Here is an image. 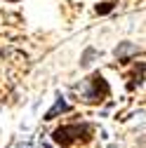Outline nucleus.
I'll list each match as a JSON object with an SVG mask.
<instances>
[{"instance_id":"f257e3e1","label":"nucleus","mask_w":146,"mask_h":148,"mask_svg":"<svg viewBox=\"0 0 146 148\" xmlns=\"http://www.w3.org/2000/svg\"><path fill=\"white\" fill-rule=\"evenodd\" d=\"M92 136V125H87V122H83V125H64V127H59V129H54V134H52V139L57 141L59 146H71V143H76V141H85V139H90Z\"/></svg>"},{"instance_id":"f03ea898","label":"nucleus","mask_w":146,"mask_h":148,"mask_svg":"<svg viewBox=\"0 0 146 148\" xmlns=\"http://www.w3.org/2000/svg\"><path fill=\"white\" fill-rule=\"evenodd\" d=\"M108 94H111V87H108V82L104 80V75H99V73H94L92 78L87 80V89H85V101L94 103V101H104Z\"/></svg>"},{"instance_id":"7ed1b4c3","label":"nucleus","mask_w":146,"mask_h":148,"mask_svg":"<svg viewBox=\"0 0 146 148\" xmlns=\"http://www.w3.org/2000/svg\"><path fill=\"white\" fill-rule=\"evenodd\" d=\"M68 110H71V106H68V103L59 97V99H57V103H54V108H50L47 113H45V120H54L59 113H68Z\"/></svg>"},{"instance_id":"20e7f679","label":"nucleus","mask_w":146,"mask_h":148,"mask_svg":"<svg viewBox=\"0 0 146 148\" xmlns=\"http://www.w3.org/2000/svg\"><path fill=\"white\" fill-rule=\"evenodd\" d=\"M134 52H137V47H134V45H130V42H123L120 47H116V57H118V59L125 64V61H127V54H134Z\"/></svg>"},{"instance_id":"39448f33","label":"nucleus","mask_w":146,"mask_h":148,"mask_svg":"<svg viewBox=\"0 0 146 148\" xmlns=\"http://www.w3.org/2000/svg\"><path fill=\"white\" fill-rule=\"evenodd\" d=\"M116 7V3H101V5H97V14H108Z\"/></svg>"},{"instance_id":"423d86ee","label":"nucleus","mask_w":146,"mask_h":148,"mask_svg":"<svg viewBox=\"0 0 146 148\" xmlns=\"http://www.w3.org/2000/svg\"><path fill=\"white\" fill-rule=\"evenodd\" d=\"M92 57H94V49H87V52H85V57H83V61H80V64H83V66H87V64H90V59H92Z\"/></svg>"},{"instance_id":"0eeeda50","label":"nucleus","mask_w":146,"mask_h":148,"mask_svg":"<svg viewBox=\"0 0 146 148\" xmlns=\"http://www.w3.org/2000/svg\"><path fill=\"white\" fill-rule=\"evenodd\" d=\"M7 3H19V0H7Z\"/></svg>"}]
</instances>
